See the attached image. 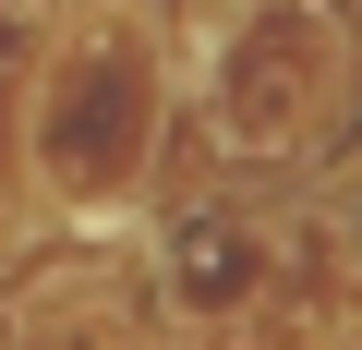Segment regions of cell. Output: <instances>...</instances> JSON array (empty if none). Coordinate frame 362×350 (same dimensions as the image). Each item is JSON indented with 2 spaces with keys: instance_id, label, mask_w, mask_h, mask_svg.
<instances>
[{
  "instance_id": "obj_1",
  "label": "cell",
  "mask_w": 362,
  "mask_h": 350,
  "mask_svg": "<svg viewBox=\"0 0 362 350\" xmlns=\"http://www.w3.org/2000/svg\"><path fill=\"white\" fill-rule=\"evenodd\" d=\"M145 121H157V85L121 37H85L49 85V121H37V157H49V194L73 206H109L133 194V169H145Z\"/></svg>"
},
{
  "instance_id": "obj_2",
  "label": "cell",
  "mask_w": 362,
  "mask_h": 350,
  "mask_svg": "<svg viewBox=\"0 0 362 350\" xmlns=\"http://www.w3.org/2000/svg\"><path fill=\"white\" fill-rule=\"evenodd\" d=\"M254 278H266V242L242 218H181L169 230V302L181 314H242Z\"/></svg>"
}]
</instances>
